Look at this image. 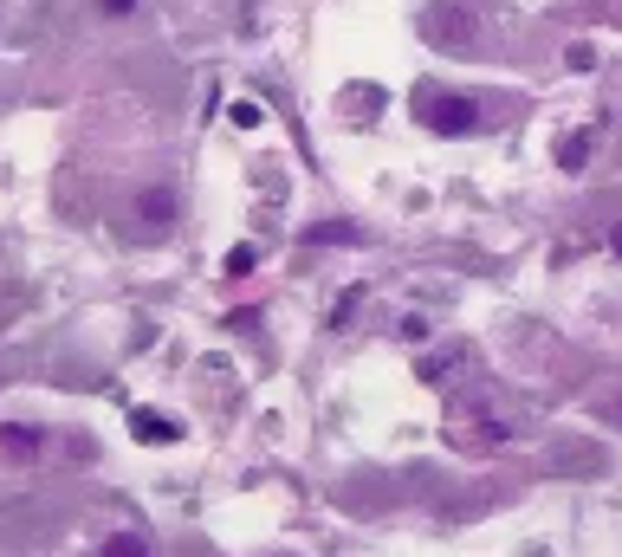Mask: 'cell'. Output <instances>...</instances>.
Masks as SVG:
<instances>
[{
  "label": "cell",
  "instance_id": "2",
  "mask_svg": "<svg viewBox=\"0 0 622 557\" xmlns=\"http://www.w3.org/2000/svg\"><path fill=\"white\" fill-rule=\"evenodd\" d=\"M137 214H143V227H169L176 220V189H143Z\"/></svg>",
  "mask_w": 622,
  "mask_h": 557
},
{
  "label": "cell",
  "instance_id": "1",
  "mask_svg": "<svg viewBox=\"0 0 622 557\" xmlns=\"http://www.w3.org/2000/svg\"><path fill=\"white\" fill-rule=\"evenodd\" d=\"M480 117H474V104L467 98H434L428 104V130H441V137H461V130H474Z\"/></svg>",
  "mask_w": 622,
  "mask_h": 557
},
{
  "label": "cell",
  "instance_id": "4",
  "mask_svg": "<svg viewBox=\"0 0 622 557\" xmlns=\"http://www.w3.org/2000/svg\"><path fill=\"white\" fill-rule=\"evenodd\" d=\"M137 434H143V441H176V421H162V416H149V409H143Z\"/></svg>",
  "mask_w": 622,
  "mask_h": 557
},
{
  "label": "cell",
  "instance_id": "6",
  "mask_svg": "<svg viewBox=\"0 0 622 557\" xmlns=\"http://www.w3.org/2000/svg\"><path fill=\"white\" fill-rule=\"evenodd\" d=\"M584 149H590V137H570V143H564V169H577V162H584Z\"/></svg>",
  "mask_w": 622,
  "mask_h": 557
},
{
  "label": "cell",
  "instance_id": "7",
  "mask_svg": "<svg viewBox=\"0 0 622 557\" xmlns=\"http://www.w3.org/2000/svg\"><path fill=\"white\" fill-rule=\"evenodd\" d=\"M98 7H104V13H137L143 0H98Z\"/></svg>",
  "mask_w": 622,
  "mask_h": 557
},
{
  "label": "cell",
  "instance_id": "8",
  "mask_svg": "<svg viewBox=\"0 0 622 557\" xmlns=\"http://www.w3.org/2000/svg\"><path fill=\"white\" fill-rule=\"evenodd\" d=\"M617 253H622V227H617Z\"/></svg>",
  "mask_w": 622,
  "mask_h": 557
},
{
  "label": "cell",
  "instance_id": "5",
  "mask_svg": "<svg viewBox=\"0 0 622 557\" xmlns=\"http://www.w3.org/2000/svg\"><path fill=\"white\" fill-rule=\"evenodd\" d=\"M104 557H149V545H143L137 532H117V538L104 545Z\"/></svg>",
  "mask_w": 622,
  "mask_h": 557
},
{
  "label": "cell",
  "instance_id": "3",
  "mask_svg": "<svg viewBox=\"0 0 622 557\" xmlns=\"http://www.w3.org/2000/svg\"><path fill=\"white\" fill-rule=\"evenodd\" d=\"M0 447L7 454H39V434L33 428H0Z\"/></svg>",
  "mask_w": 622,
  "mask_h": 557
}]
</instances>
